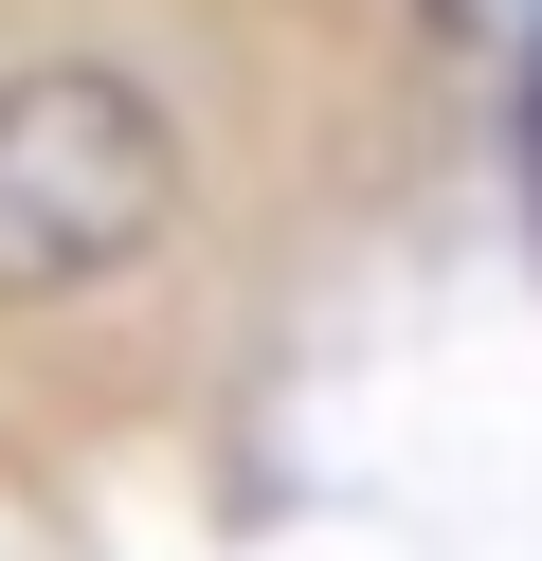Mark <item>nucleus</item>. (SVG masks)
<instances>
[{"label":"nucleus","mask_w":542,"mask_h":561,"mask_svg":"<svg viewBox=\"0 0 542 561\" xmlns=\"http://www.w3.org/2000/svg\"><path fill=\"white\" fill-rule=\"evenodd\" d=\"M163 199H181V127L145 73H108V55L0 73V308L108 290L163 236Z\"/></svg>","instance_id":"1"}]
</instances>
